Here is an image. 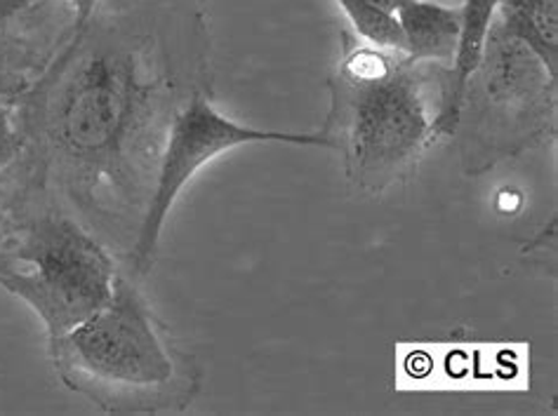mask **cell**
<instances>
[{"mask_svg": "<svg viewBox=\"0 0 558 416\" xmlns=\"http://www.w3.org/2000/svg\"><path fill=\"white\" fill-rule=\"evenodd\" d=\"M201 93H210L208 0H99L12 103L14 168L125 269L174 118Z\"/></svg>", "mask_w": 558, "mask_h": 416, "instance_id": "1", "label": "cell"}, {"mask_svg": "<svg viewBox=\"0 0 558 416\" xmlns=\"http://www.w3.org/2000/svg\"><path fill=\"white\" fill-rule=\"evenodd\" d=\"M342 54L328 81L330 111L318 130L347 180L368 196L403 184L438 139L434 118L444 69L375 48L340 28Z\"/></svg>", "mask_w": 558, "mask_h": 416, "instance_id": "2", "label": "cell"}, {"mask_svg": "<svg viewBox=\"0 0 558 416\" xmlns=\"http://www.w3.org/2000/svg\"><path fill=\"white\" fill-rule=\"evenodd\" d=\"M50 358L69 391L107 414H182L203 389L201 365L172 344L125 271L105 308L50 344Z\"/></svg>", "mask_w": 558, "mask_h": 416, "instance_id": "3", "label": "cell"}, {"mask_svg": "<svg viewBox=\"0 0 558 416\" xmlns=\"http://www.w3.org/2000/svg\"><path fill=\"white\" fill-rule=\"evenodd\" d=\"M119 271L116 257L81 221L22 182L17 221L0 243V287L46 325L48 346L109 304Z\"/></svg>", "mask_w": 558, "mask_h": 416, "instance_id": "4", "label": "cell"}, {"mask_svg": "<svg viewBox=\"0 0 558 416\" xmlns=\"http://www.w3.org/2000/svg\"><path fill=\"white\" fill-rule=\"evenodd\" d=\"M556 83L539 59L493 24L483 57L464 87L458 154L478 176L556 135Z\"/></svg>", "mask_w": 558, "mask_h": 416, "instance_id": "5", "label": "cell"}, {"mask_svg": "<svg viewBox=\"0 0 558 416\" xmlns=\"http://www.w3.org/2000/svg\"><path fill=\"white\" fill-rule=\"evenodd\" d=\"M267 142L328 148V139L320 132H278L250 127L219 113L213 107L210 93H201L191 99L182 113L174 118L163 158H160L158 166L149 210H146L135 249H132L125 269L121 271H125L132 280L144 278L151 271L172 205L178 203L184 186L194 180L203 166H208L210 160L231 151V148Z\"/></svg>", "mask_w": 558, "mask_h": 416, "instance_id": "6", "label": "cell"}, {"mask_svg": "<svg viewBox=\"0 0 558 416\" xmlns=\"http://www.w3.org/2000/svg\"><path fill=\"white\" fill-rule=\"evenodd\" d=\"M73 22L54 0H0V101L12 107L36 83Z\"/></svg>", "mask_w": 558, "mask_h": 416, "instance_id": "7", "label": "cell"}, {"mask_svg": "<svg viewBox=\"0 0 558 416\" xmlns=\"http://www.w3.org/2000/svg\"><path fill=\"white\" fill-rule=\"evenodd\" d=\"M505 0H464L460 5V40L452 64L444 69L440 81V101L434 118L436 137H452L458 127L464 87L476 71L497 10Z\"/></svg>", "mask_w": 558, "mask_h": 416, "instance_id": "8", "label": "cell"}, {"mask_svg": "<svg viewBox=\"0 0 558 416\" xmlns=\"http://www.w3.org/2000/svg\"><path fill=\"white\" fill-rule=\"evenodd\" d=\"M405 38V54L413 62L450 66L460 40V8L436 0H413L393 12Z\"/></svg>", "mask_w": 558, "mask_h": 416, "instance_id": "9", "label": "cell"}, {"mask_svg": "<svg viewBox=\"0 0 558 416\" xmlns=\"http://www.w3.org/2000/svg\"><path fill=\"white\" fill-rule=\"evenodd\" d=\"M493 24L523 42L558 81V0H505Z\"/></svg>", "mask_w": 558, "mask_h": 416, "instance_id": "10", "label": "cell"}, {"mask_svg": "<svg viewBox=\"0 0 558 416\" xmlns=\"http://www.w3.org/2000/svg\"><path fill=\"white\" fill-rule=\"evenodd\" d=\"M354 24L356 36L375 48L405 52V38L393 12L377 8L371 0H337Z\"/></svg>", "mask_w": 558, "mask_h": 416, "instance_id": "11", "label": "cell"}, {"mask_svg": "<svg viewBox=\"0 0 558 416\" xmlns=\"http://www.w3.org/2000/svg\"><path fill=\"white\" fill-rule=\"evenodd\" d=\"M22 205V182L14 166H10L3 174H0V243L5 241L8 233L12 231L14 221H17Z\"/></svg>", "mask_w": 558, "mask_h": 416, "instance_id": "12", "label": "cell"}, {"mask_svg": "<svg viewBox=\"0 0 558 416\" xmlns=\"http://www.w3.org/2000/svg\"><path fill=\"white\" fill-rule=\"evenodd\" d=\"M20 156H22V137H20L17 125H14L12 107L5 101H0V174H3L10 166H14Z\"/></svg>", "mask_w": 558, "mask_h": 416, "instance_id": "13", "label": "cell"}, {"mask_svg": "<svg viewBox=\"0 0 558 416\" xmlns=\"http://www.w3.org/2000/svg\"><path fill=\"white\" fill-rule=\"evenodd\" d=\"M66 5L73 12V28L83 26L87 20H90V14L95 12V8L99 5V0H66Z\"/></svg>", "mask_w": 558, "mask_h": 416, "instance_id": "14", "label": "cell"}, {"mask_svg": "<svg viewBox=\"0 0 558 416\" xmlns=\"http://www.w3.org/2000/svg\"><path fill=\"white\" fill-rule=\"evenodd\" d=\"M371 3H375L377 8L387 10V12H396L399 8H403L405 3H413V0H371Z\"/></svg>", "mask_w": 558, "mask_h": 416, "instance_id": "15", "label": "cell"}]
</instances>
